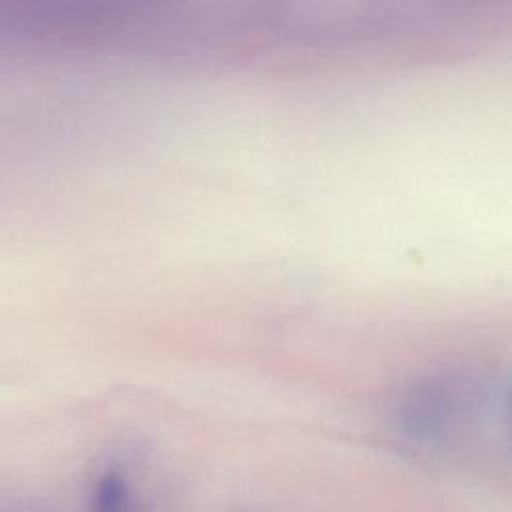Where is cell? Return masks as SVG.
<instances>
[{"mask_svg": "<svg viewBox=\"0 0 512 512\" xmlns=\"http://www.w3.org/2000/svg\"><path fill=\"white\" fill-rule=\"evenodd\" d=\"M506 390L470 370H444L426 374L408 384L394 402L398 434L436 446L458 438L500 410L506 412Z\"/></svg>", "mask_w": 512, "mask_h": 512, "instance_id": "1", "label": "cell"}, {"mask_svg": "<svg viewBox=\"0 0 512 512\" xmlns=\"http://www.w3.org/2000/svg\"><path fill=\"white\" fill-rule=\"evenodd\" d=\"M90 512H144L138 488L118 466L102 470L90 490Z\"/></svg>", "mask_w": 512, "mask_h": 512, "instance_id": "2", "label": "cell"}]
</instances>
